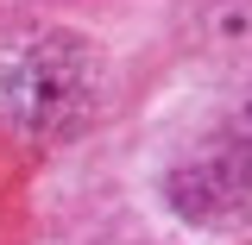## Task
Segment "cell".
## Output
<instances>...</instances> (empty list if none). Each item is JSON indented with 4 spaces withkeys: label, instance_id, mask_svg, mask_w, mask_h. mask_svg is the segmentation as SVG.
Listing matches in <instances>:
<instances>
[{
    "label": "cell",
    "instance_id": "1",
    "mask_svg": "<svg viewBox=\"0 0 252 245\" xmlns=\"http://www.w3.org/2000/svg\"><path fill=\"white\" fill-rule=\"evenodd\" d=\"M89 107V51L69 31L0 38V120L26 132H69Z\"/></svg>",
    "mask_w": 252,
    "mask_h": 245
}]
</instances>
